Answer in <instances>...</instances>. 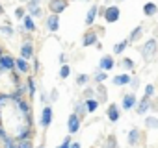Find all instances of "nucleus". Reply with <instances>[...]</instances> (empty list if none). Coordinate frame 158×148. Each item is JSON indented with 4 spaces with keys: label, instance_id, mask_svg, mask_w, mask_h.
I'll return each mask as SVG.
<instances>
[{
    "label": "nucleus",
    "instance_id": "f257e3e1",
    "mask_svg": "<svg viewBox=\"0 0 158 148\" xmlns=\"http://www.w3.org/2000/svg\"><path fill=\"white\" fill-rule=\"evenodd\" d=\"M139 52H141V56H143V59L149 63V61H152L154 57H156V52H158V43H156V39H147L145 41V45L139 48Z\"/></svg>",
    "mask_w": 158,
    "mask_h": 148
},
{
    "label": "nucleus",
    "instance_id": "f03ea898",
    "mask_svg": "<svg viewBox=\"0 0 158 148\" xmlns=\"http://www.w3.org/2000/svg\"><path fill=\"white\" fill-rule=\"evenodd\" d=\"M102 17H104V21H106L108 24H114V22H117V21H119L121 11H119V8H117V6H104Z\"/></svg>",
    "mask_w": 158,
    "mask_h": 148
},
{
    "label": "nucleus",
    "instance_id": "7ed1b4c3",
    "mask_svg": "<svg viewBox=\"0 0 158 148\" xmlns=\"http://www.w3.org/2000/svg\"><path fill=\"white\" fill-rule=\"evenodd\" d=\"M80 128H82V119L78 117V115H74V113H71L69 119H67V130H69V135H76L78 131H80Z\"/></svg>",
    "mask_w": 158,
    "mask_h": 148
},
{
    "label": "nucleus",
    "instance_id": "20e7f679",
    "mask_svg": "<svg viewBox=\"0 0 158 148\" xmlns=\"http://www.w3.org/2000/svg\"><path fill=\"white\" fill-rule=\"evenodd\" d=\"M67 8H69V0H48V10L54 15L63 13Z\"/></svg>",
    "mask_w": 158,
    "mask_h": 148
},
{
    "label": "nucleus",
    "instance_id": "39448f33",
    "mask_svg": "<svg viewBox=\"0 0 158 148\" xmlns=\"http://www.w3.org/2000/svg\"><path fill=\"white\" fill-rule=\"evenodd\" d=\"M15 68V57L10 54H2L0 56V70L4 72H11Z\"/></svg>",
    "mask_w": 158,
    "mask_h": 148
},
{
    "label": "nucleus",
    "instance_id": "423d86ee",
    "mask_svg": "<svg viewBox=\"0 0 158 148\" xmlns=\"http://www.w3.org/2000/svg\"><path fill=\"white\" fill-rule=\"evenodd\" d=\"M136 104H138L136 93H127V95L123 96L121 107H123V111H130V109H134V107H136Z\"/></svg>",
    "mask_w": 158,
    "mask_h": 148
},
{
    "label": "nucleus",
    "instance_id": "0eeeda50",
    "mask_svg": "<svg viewBox=\"0 0 158 148\" xmlns=\"http://www.w3.org/2000/svg\"><path fill=\"white\" fill-rule=\"evenodd\" d=\"M52 117H54V113H52V107L50 106H45L43 107V111H41V126L45 128V130H48L50 128V124H52Z\"/></svg>",
    "mask_w": 158,
    "mask_h": 148
},
{
    "label": "nucleus",
    "instance_id": "6e6552de",
    "mask_svg": "<svg viewBox=\"0 0 158 148\" xmlns=\"http://www.w3.org/2000/svg\"><path fill=\"white\" fill-rule=\"evenodd\" d=\"M106 119H108L110 122H117V120L121 119V109H119L117 104H110V106L106 107Z\"/></svg>",
    "mask_w": 158,
    "mask_h": 148
},
{
    "label": "nucleus",
    "instance_id": "1a4fd4ad",
    "mask_svg": "<svg viewBox=\"0 0 158 148\" xmlns=\"http://www.w3.org/2000/svg\"><path fill=\"white\" fill-rule=\"evenodd\" d=\"M11 137L15 139V142H19V141H26V139H32V137H34V128H32V126H24V128L19 130V133H15V135H11Z\"/></svg>",
    "mask_w": 158,
    "mask_h": 148
},
{
    "label": "nucleus",
    "instance_id": "9d476101",
    "mask_svg": "<svg viewBox=\"0 0 158 148\" xmlns=\"http://www.w3.org/2000/svg\"><path fill=\"white\" fill-rule=\"evenodd\" d=\"M45 28H47L48 32H52V33L58 32V30H60V15H54V13L48 15L47 21H45Z\"/></svg>",
    "mask_w": 158,
    "mask_h": 148
},
{
    "label": "nucleus",
    "instance_id": "9b49d317",
    "mask_svg": "<svg viewBox=\"0 0 158 148\" xmlns=\"http://www.w3.org/2000/svg\"><path fill=\"white\" fill-rule=\"evenodd\" d=\"M97 43H99L97 32H95V30H88V32L84 33V37H82V46H93V45H97Z\"/></svg>",
    "mask_w": 158,
    "mask_h": 148
},
{
    "label": "nucleus",
    "instance_id": "f8f14e48",
    "mask_svg": "<svg viewBox=\"0 0 158 148\" xmlns=\"http://www.w3.org/2000/svg\"><path fill=\"white\" fill-rule=\"evenodd\" d=\"M34 52H35V50H34V43H32V41H24V43L21 45V57H23V59H26V61L32 59V57H34Z\"/></svg>",
    "mask_w": 158,
    "mask_h": 148
},
{
    "label": "nucleus",
    "instance_id": "ddd939ff",
    "mask_svg": "<svg viewBox=\"0 0 158 148\" xmlns=\"http://www.w3.org/2000/svg\"><path fill=\"white\" fill-rule=\"evenodd\" d=\"M115 67V61H114V56H102L101 57V61H99V70H104V72H108V70H112Z\"/></svg>",
    "mask_w": 158,
    "mask_h": 148
},
{
    "label": "nucleus",
    "instance_id": "4468645a",
    "mask_svg": "<svg viewBox=\"0 0 158 148\" xmlns=\"http://www.w3.org/2000/svg\"><path fill=\"white\" fill-rule=\"evenodd\" d=\"M139 141H141V131H139L138 128H132V130L127 133V142H128L130 146H138Z\"/></svg>",
    "mask_w": 158,
    "mask_h": 148
},
{
    "label": "nucleus",
    "instance_id": "2eb2a0df",
    "mask_svg": "<svg viewBox=\"0 0 158 148\" xmlns=\"http://www.w3.org/2000/svg\"><path fill=\"white\" fill-rule=\"evenodd\" d=\"M23 30L26 33H34L37 30V26H35V22H34V19L30 15H24V19H23Z\"/></svg>",
    "mask_w": 158,
    "mask_h": 148
},
{
    "label": "nucleus",
    "instance_id": "dca6fc26",
    "mask_svg": "<svg viewBox=\"0 0 158 148\" xmlns=\"http://www.w3.org/2000/svg\"><path fill=\"white\" fill-rule=\"evenodd\" d=\"M149 107H151V98L143 96V98H141V100L136 104V113H138V115H145Z\"/></svg>",
    "mask_w": 158,
    "mask_h": 148
},
{
    "label": "nucleus",
    "instance_id": "f3484780",
    "mask_svg": "<svg viewBox=\"0 0 158 148\" xmlns=\"http://www.w3.org/2000/svg\"><path fill=\"white\" fill-rule=\"evenodd\" d=\"M97 15H99V6H97V4H93V6L89 8L88 15H86V26H93V22H95Z\"/></svg>",
    "mask_w": 158,
    "mask_h": 148
},
{
    "label": "nucleus",
    "instance_id": "a211bd4d",
    "mask_svg": "<svg viewBox=\"0 0 158 148\" xmlns=\"http://www.w3.org/2000/svg\"><path fill=\"white\" fill-rule=\"evenodd\" d=\"M15 68H17L21 74L30 72V65H28V61H26V59H23V57H15Z\"/></svg>",
    "mask_w": 158,
    "mask_h": 148
},
{
    "label": "nucleus",
    "instance_id": "6ab92c4d",
    "mask_svg": "<svg viewBox=\"0 0 158 148\" xmlns=\"http://www.w3.org/2000/svg\"><path fill=\"white\" fill-rule=\"evenodd\" d=\"M130 74H117V76H114V85H128L130 84Z\"/></svg>",
    "mask_w": 158,
    "mask_h": 148
},
{
    "label": "nucleus",
    "instance_id": "aec40b11",
    "mask_svg": "<svg viewBox=\"0 0 158 148\" xmlns=\"http://www.w3.org/2000/svg\"><path fill=\"white\" fill-rule=\"evenodd\" d=\"M26 93H28V96H30V98H34V96H35V93H37V89H35V80H34L32 76H28V78H26Z\"/></svg>",
    "mask_w": 158,
    "mask_h": 148
},
{
    "label": "nucleus",
    "instance_id": "412c9836",
    "mask_svg": "<svg viewBox=\"0 0 158 148\" xmlns=\"http://www.w3.org/2000/svg\"><path fill=\"white\" fill-rule=\"evenodd\" d=\"M156 13H158V6H156V4L147 2V4L143 6V15H145V17H152V15H156Z\"/></svg>",
    "mask_w": 158,
    "mask_h": 148
},
{
    "label": "nucleus",
    "instance_id": "4be33fe9",
    "mask_svg": "<svg viewBox=\"0 0 158 148\" xmlns=\"http://www.w3.org/2000/svg\"><path fill=\"white\" fill-rule=\"evenodd\" d=\"M141 35H143V28H141V26H136V28L130 32V35H128V43H136V41H139Z\"/></svg>",
    "mask_w": 158,
    "mask_h": 148
},
{
    "label": "nucleus",
    "instance_id": "5701e85b",
    "mask_svg": "<svg viewBox=\"0 0 158 148\" xmlns=\"http://www.w3.org/2000/svg\"><path fill=\"white\" fill-rule=\"evenodd\" d=\"M73 113L78 115L80 119H84V115L88 113V111H86V104H84V100H78V102L74 104V111H73Z\"/></svg>",
    "mask_w": 158,
    "mask_h": 148
},
{
    "label": "nucleus",
    "instance_id": "b1692460",
    "mask_svg": "<svg viewBox=\"0 0 158 148\" xmlns=\"http://www.w3.org/2000/svg\"><path fill=\"white\" fill-rule=\"evenodd\" d=\"M119 67L125 68V70H132V68L136 67V63H134L132 57H121V59H119Z\"/></svg>",
    "mask_w": 158,
    "mask_h": 148
},
{
    "label": "nucleus",
    "instance_id": "393cba45",
    "mask_svg": "<svg viewBox=\"0 0 158 148\" xmlns=\"http://www.w3.org/2000/svg\"><path fill=\"white\" fill-rule=\"evenodd\" d=\"M84 104H86V111L88 113H95L97 107H99V100L97 98H88V100H84Z\"/></svg>",
    "mask_w": 158,
    "mask_h": 148
},
{
    "label": "nucleus",
    "instance_id": "a878e982",
    "mask_svg": "<svg viewBox=\"0 0 158 148\" xmlns=\"http://www.w3.org/2000/svg\"><path fill=\"white\" fill-rule=\"evenodd\" d=\"M15 106H17V107L21 109V113H23L24 117H28V115H30V104H28V102H26L24 98L17 100V102H15Z\"/></svg>",
    "mask_w": 158,
    "mask_h": 148
},
{
    "label": "nucleus",
    "instance_id": "bb28decb",
    "mask_svg": "<svg viewBox=\"0 0 158 148\" xmlns=\"http://www.w3.org/2000/svg\"><path fill=\"white\" fill-rule=\"evenodd\" d=\"M15 146H17V142H15V139L11 135H8L6 139L0 141V148H15Z\"/></svg>",
    "mask_w": 158,
    "mask_h": 148
},
{
    "label": "nucleus",
    "instance_id": "cd10ccee",
    "mask_svg": "<svg viewBox=\"0 0 158 148\" xmlns=\"http://www.w3.org/2000/svg\"><path fill=\"white\" fill-rule=\"evenodd\" d=\"M128 45H130V43H128V39H123V41H119V43L114 46V54H115V56H119L121 52H125V48H127Z\"/></svg>",
    "mask_w": 158,
    "mask_h": 148
},
{
    "label": "nucleus",
    "instance_id": "c85d7f7f",
    "mask_svg": "<svg viewBox=\"0 0 158 148\" xmlns=\"http://www.w3.org/2000/svg\"><path fill=\"white\" fill-rule=\"evenodd\" d=\"M95 93L99 95V104H101V102H106V98H108V93H106V89H104V85H102V84H99V85H97Z\"/></svg>",
    "mask_w": 158,
    "mask_h": 148
},
{
    "label": "nucleus",
    "instance_id": "c756f323",
    "mask_svg": "<svg viewBox=\"0 0 158 148\" xmlns=\"http://www.w3.org/2000/svg\"><path fill=\"white\" fill-rule=\"evenodd\" d=\"M104 148H119V144H117V137H115L114 133H110V135L106 137V142H104Z\"/></svg>",
    "mask_w": 158,
    "mask_h": 148
},
{
    "label": "nucleus",
    "instance_id": "7c9ffc66",
    "mask_svg": "<svg viewBox=\"0 0 158 148\" xmlns=\"http://www.w3.org/2000/svg\"><path fill=\"white\" fill-rule=\"evenodd\" d=\"M145 128H149V130H158V119H156V117H145Z\"/></svg>",
    "mask_w": 158,
    "mask_h": 148
},
{
    "label": "nucleus",
    "instance_id": "2f4dec72",
    "mask_svg": "<svg viewBox=\"0 0 158 148\" xmlns=\"http://www.w3.org/2000/svg\"><path fill=\"white\" fill-rule=\"evenodd\" d=\"M69 74H71V67L65 63V65H61V68H60V78L61 80H65V78H69Z\"/></svg>",
    "mask_w": 158,
    "mask_h": 148
},
{
    "label": "nucleus",
    "instance_id": "473e14b6",
    "mask_svg": "<svg viewBox=\"0 0 158 148\" xmlns=\"http://www.w3.org/2000/svg\"><path fill=\"white\" fill-rule=\"evenodd\" d=\"M93 78H95V82H97V84H102V82H104V80L108 78V74H106L104 70H97Z\"/></svg>",
    "mask_w": 158,
    "mask_h": 148
},
{
    "label": "nucleus",
    "instance_id": "72a5a7b5",
    "mask_svg": "<svg viewBox=\"0 0 158 148\" xmlns=\"http://www.w3.org/2000/svg\"><path fill=\"white\" fill-rule=\"evenodd\" d=\"M89 82V74H78L76 76V85H86Z\"/></svg>",
    "mask_w": 158,
    "mask_h": 148
},
{
    "label": "nucleus",
    "instance_id": "f704fd0d",
    "mask_svg": "<svg viewBox=\"0 0 158 148\" xmlns=\"http://www.w3.org/2000/svg\"><path fill=\"white\" fill-rule=\"evenodd\" d=\"M15 148H35V146H34V141L32 139H26V141H19Z\"/></svg>",
    "mask_w": 158,
    "mask_h": 148
},
{
    "label": "nucleus",
    "instance_id": "c9c22d12",
    "mask_svg": "<svg viewBox=\"0 0 158 148\" xmlns=\"http://www.w3.org/2000/svg\"><path fill=\"white\" fill-rule=\"evenodd\" d=\"M154 93H156V89H154V85H152V84H149V85H145V96H147V98H151V96H154Z\"/></svg>",
    "mask_w": 158,
    "mask_h": 148
},
{
    "label": "nucleus",
    "instance_id": "e433bc0d",
    "mask_svg": "<svg viewBox=\"0 0 158 148\" xmlns=\"http://www.w3.org/2000/svg\"><path fill=\"white\" fill-rule=\"evenodd\" d=\"M0 33H4V35H8V37H11L13 35V30H11V26H0Z\"/></svg>",
    "mask_w": 158,
    "mask_h": 148
},
{
    "label": "nucleus",
    "instance_id": "4c0bfd02",
    "mask_svg": "<svg viewBox=\"0 0 158 148\" xmlns=\"http://www.w3.org/2000/svg\"><path fill=\"white\" fill-rule=\"evenodd\" d=\"M71 142H73V141H71V135H65V139L60 142V146H58V148H69V146H71Z\"/></svg>",
    "mask_w": 158,
    "mask_h": 148
},
{
    "label": "nucleus",
    "instance_id": "58836bf2",
    "mask_svg": "<svg viewBox=\"0 0 158 148\" xmlns=\"http://www.w3.org/2000/svg\"><path fill=\"white\" fill-rule=\"evenodd\" d=\"M28 11H30V17H41V8L39 6H35V8L28 10Z\"/></svg>",
    "mask_w": 158,
    "mask_h": 148
},
{
    "label": "nucleus",
    "instance_id": "ea45409f",
    "mask_svg": "<svg viewBox=\"0 0 158 148\" xmlns=\"http://www.w3.org/2000/svg\"><path fill=\"white\" fill-rule=\"evenodd\" d=\"M24 13H26L24 8H17L15 10V19H24Z\"/></svg>",
    "mask_w": 158,
    "mask_h": 148
},
{
    "label": "nucleus",
    "instance_id": "a19ab883",
    "mask_svg": "<svg viewBox=\"0 0 158 148\" xmlns=\"http://www.w3.org/2000/svg\"><path fill=\"white\" fill-rule=\"evenodd\" d=\"M128 85H130L132 89H138V87H139V78H138V76L130 78V84H128Z\"/></svg>",
    "mask_w": 158,
    "mask_h": 148
},
{
    "label": "nucleus",
    "instance_id": "79ce46f5",
    "mask_svg": "<svg viewBox=\"0 0 158 148\" xmlns=\"http://www.w3.org/2000/svg\"><path fill=\"white\" fill-rule=\"evenodd\" d=\"M8 100H10V96H8V95H4V93H0V107H4V106L8 104Z\"/></svg>",
    "mask_w": 158,
    "mask_h": 148
},
{
    "label": "nucleus",
    "instance_id": "37998d69",
    "mask_svg": "<svg viewBox=\"0 0 158 148\" xmlns=\"http://www.w3.org/2000/svg\"><path fill=\"white\" fill-rule=\"evenodd\" d=\"M84 98L88 100V98H95V89H86L84 91Z\"/></svg>",
    "mask_w": 158,
    "mask_h": 148
},
{
    "label": "nucleus",
    "instance_id": "c03bdc74",
    "mask_svg": "<svg viewBox=\"0 0 158 148\" xmlns=\"http://www.w3.org/2000/svg\"><path fill=\"white\" fill-rule=\"evenodd\" d=\"M39 2H41V0H28V10H32V8L39 6Z\"/></svg>",
    "mask_w": 158,
    "mask_h": 148
},
{
    "label": "nucleus",
    "instance_id": "a18cd8bd",
    "mask_svg": "<svg viewBox=\"0 0 158 148\" xmlns=\"http://www.w3.org/2000/svg\"><path fill=\"white\" fill-rule=\"evenodd\" d=\"M32 61H34V70L37 72V70H39V61H37V57H32Z\"/></svg>",
    "mask_w": 158,
    "mask_h": 148
},
{
    "label": "nucleus",
    "instance_id": "49530a36",
    "mask_svg": "<svg viewBox=\"0 0 158 148\" xmlns=\"http://www.w3.org/2000/svg\"><path fill=\"white\" fill-rule=\"evenodd\" d=\"M56 98H58V91L52 89V93H50V100H56Z\"/></svg>",
    "mask_w": 158,
    "mask_h": 148
},
{
    "label": "nucleus",
    "instance_id": "de8ad7c7",
    "mask_svg": "<svg viewBox=\"0 0 158 148\" xmlns=\"http://www.w3.org/2000/svg\"><path fill=\"white\" fill-rule=\"evenodd\" d=\"M65 61H67L65 59V54H60V65H65Z\"/></svg>",
    "mask_w": 158,
    "mask_h": 148
},
{
    "label": "nucleus",
    "instance_id": "09e8293b",
    "mask_svg": "<svg viewBox=\"0 0 158 148\" xmlns=\"http://www.w3.org/2000/svg\"><path fill=\"white\" fill-rule=\"evenodd\" d=\"M69 148H82V146H80V142L76 141V142H71V146H69Z\"/></svg>",
    "mask_w": 158,
    "mask_h": 148
},
{
    "label": "nucleus",
    "instance_id": "8fccbe9b",
    "mask_svg": "<svg viewBox=\"0 0 158 148\" xmlns=\"http://www.w3.org/2000/svg\"><path fill=\"white\" fill-rule=\"evenodd\" d=\"M0 15H4V6H2V2H0Z\"/></svg>",
    "mask_w": 158,
    "mask_h": 148
},
{
    "label": "nucleus",
    "instance_id": "3c124183",
    "mask_svg": "<svg viewBox=\"0 0 158 148\" xmlns=\"http://www.w3.org/2000/svg\"><path fill=\"white\" fill-rule=\"evenodd\" d=\"M37 148H45V146H43V144H41V146H37Z\"/></svg>",
    "mask_w": 158,
    "mask_h": 148
},
{
    "label": "nucleus",
    "instance_id": "603ef678",
    "mask_svg": "<svg viewBox=\"0 0 158 148\" xmlns=\"http://www.w3.org/2000/svg\"><path fill=\"white\" fill-rule=\"evenodd\" d=\"M117 2H123V0H117Z\"/></svg>",
    "mask_w": 158,
    "mask_h": 148
},
{
    "label": "nucleus",
    "instance_id": "864d4df0",
    "mask_svg": "<svg viewBox=\"0 0 158 148\" xmlns=\"http://www.w3.org/2000/svg\"><path fill=\"white\" fill-rule=\"evenodd\" d=\"M21 2H24V0H21Z\"/></svg>",
    "mask_w": 158,
    "mask_h": 148
}]
</instances>
